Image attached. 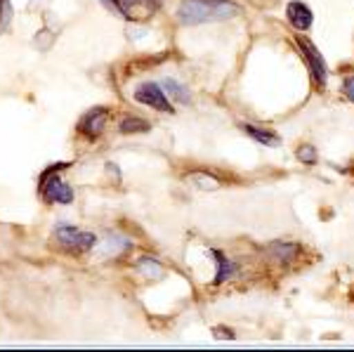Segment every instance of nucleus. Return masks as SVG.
<instances>
[{
  "instance_id": "1",
  "label": "nucleus",
  "mask_w": 354,
  "mask_h": 352,
  "mask_svg": "<svg viewBox=\"0 0 354 352\" xmlns=\"http://www.w3.org/2000/svg\"><path fill=\"white\" fill-rule=\"evenodd\" d=\"M239 12H241V8L232 0H180V5H177V19L185 26L230 19Z\"/></svg>"
},
{
  "instance_id": "2",
  "label": "nucleus",
  "mask_w": 354,
  "mask_h": 352,
  "mask_svg": "<svg viewBox=\"0 0 354 352\" xmlns=\"http://www.w3.org/2000/svg\"><path fill=\"white\" fill-rule=\"evenodd\" d=\"M64 166L66 163H55V166H50L48 170H43L41 178H38V192H41L45 203H62V206H68V203L73 201V189L57 175Z\"/></svg>"
},
{
  "instance_id": "3",
  "label": "nucleus",
  "mask_w": 354,
  "mask_h": 352,
  "mask_svg": "<svg viewBox=\"0 0 354 352\" xmlns=\"http://www.w3.org/2000/svg\"><path fill=\"white\" fill-rule=\"evenodd\" d=\"M55 237L59 241V246H64L66 251L71 253H85L90 248L97 246V237L90 234V232H81L71 225H62L55 230Z\"/></svg>"
},
{
  "instance_id": "4",
  "label": "nucleus",
  "mask_w": 354,
  "mask_h": 352,
  "mask_svg": "<svg viewBox=\"0 0 354 352\" xmlns=\"http://www.w3.org/2000/svg\"><path fill=\"white\" fill-rule=\"evenodd\" d=\"M298 45L302 48V55H305V59H307V66H310V71H312L314 83H317L319 88H326L328 69H326V62L322 59V53H319V50L302 36H298Z\"/></svg>"
},
{
  "instance_id": "5",
  "label": "nucleus",
  "mask_w": 354,
  "mask_h": 352,
  "mask_svg": "<svg viewBox=\"0 0 354 352\" xmlns=\"http://www.w3.org/2000/svg\"><path fill=\"white\" fill-rule=\"evenodd\" d=\"M106 121H109V111L104 106H97V109H90L88 113H83V118L78 121V133L88 140H97L106 128Z\"/></svg>"
},
{
  "instance_id": "6",
  "label": "nucleus",
  "mask_w": 354,
  "mask_h": 352,
  "mask_svg": "<svg viewBox=\"0 0 354 352\" xmlns=\"http://www.w3.org/2000/svg\"><path fill=\"white\" fill-rule=\"evenodd\" d=\"M135 100L145 106H151V109L158 111H173V104L165 98V90H161L158 83H145L135 90Z\"/></svg>"
},
{
  "instance_id": "7",
  "label": "nucleus",
  "mask_w": 354,
  "mask_h": 352,
  "mask_svg": "<svg viewBox=\"0 0 354 352\" xmlns=\"http://www.w3.org/2000/svg\"><path fill=\"white\" fill-rule=\"evenodd\" d=\"M286 15H288V21L295 28H298V31H307V28L312 26V19H314L312 10L307 8L305 3H300V0H295V3H288Z\"/></svg>"
},
{
  "instance_id": "8",
  "label": "nucleus",
  "mask_w": 354,
  "mask_h": 352,
  "mask_svg": "<svg viewBox=\"0 0 354 352\" xmlns=\"http://www.w3.org/2000/svg\"><path fill=\"white\" fill-rule=\"evenodd\" d=\"M130 248H133V241L130 239H125V237H118V234H109L106 237L104 241H102V255H104V258H118V255L121 253H125V251H130Z\"/></svg>"
},
{
  "instance_id": "9",
  "label": "nucleus",
  "mask_w": 354,
  "mask_h": 352,
  "mask_svg": "<svg viewBox=\"0 0 354 352\" xmlns=\"http://www.w3.org/2000/svg\"><path fill=\"white\" fill-rule=\"evenodd\" d=\"M270 253L274 260H283V263H290L300 255V246L290 241H274L270 246Z\"/></svg>"
},
{
  "instance_id": "10",
  "label": "nucleus",
  "mask_w": 354,
  "mask_h": 352,
  "mask_svg": "<svg viewBox=\"0 0 354 352\" xmlns=\"http://www.w3.org/2000/svg\"><path fill=\"white\" fill-rule=\"evenodd\" d=\"M241 130H243V133H248L250 138L258 140L260 145H265V147H279V142H281L277 133H272V130H262L258 126H250V123H243Z\"/></svg>"
},
{
  "instance_id": "11",
  "label": "nucleus",
  "mask_w": 354,
  "mask_h": 352,
  "mask_svg": "<svg viewBox=\"0 0 354 352\" xmlns=\"http://www.w3.org/2000/svg\"><path fill=\"white\" fill-rule=\"evenodd\" d=\"M121 3H123L125 12H128V19L135 17V10H145L147 15H151L161 8V0H121Z\"/></svg>"
},
{
  "instance_id": "12",
  "label": "nucleus",
  "mask_w": 354,
  "mask_h": 352,
  "mask_svg": "<svg viewBox=\"0 0 354 352\" xmlns=\"http://www.w3.org/2000/svg\"><path fill=\"white\" fill-rule=\"evenodd\" d=\"M151 126L145 121V118H140V116H128V118H123L121 123H118V133H123V135H135V133H149Z\"/></svg>"
},
{
  "instance_id": "13",
  "label": "nucleus",
  "mask_w": 354,
  "mask_h": 352,
  "mask_svg": "<svg viewBox=\"0 0 354 352\" xmlns=\"http://www.w3.org/2000/svg\"><path fill=\"white\" fill-rule=\"evenodd\" d=\"M213 255L218 258V275H215V284H225L227 279H232L236 275V265L230 258H225L220 251H213Z\"/></svg>"
},
{
  "instance_id": "14",
  "label": "nucleus",
  "mask_w": 354,
  "mask_h": 352,
  "mask_svg": "<svg viewBox=\"0 0 354 352\" xmlns=\"http://www.w3.org/2000/svg\"><path fill=\"white\" fill-rule=\"evenodd\" d=\"M137 272H140V275H145V277H149V279H158V277L163 275V268L161 265H158V260L156 258H140L137 260Z\"/></svg>"
},
{
  "instance_id": "15",
  "label": "nucleus",
  "mask_w": 354,
  "mask_h": 352,
  "mask_svg": "<svg viewBox=\"0 0 354 352\" xmlns=\"http://www.w3.org/2000/svg\"><path fill=\"white\" fill-rule=\"evenodd\" d=\"M163 88H165V93L170 95V98H175L177 102H182V104H189V90L185 88L182 83H177L175 78H165L163 81Z\"/></svg>"
},
{
  "instance_id": "16",
  "label": "nucleus",
  "mask_w": 354,
  "mask_h": 352,
  "mask_svg": "<svg viewBox=\"0 0 354 352\" xmlns=\"http://www.w3.org/2000/svg\"><path fill=\"white\" fill-rule=\"evenodd\" d=\"M189 183L194 187H198V189H218L220 187V180L215 178V175H208L203 173V170H196V173H189Z\"/></svg>"
},
{
  "instance_id": "17",
  "label": "nucleus",
  "mask_w": 354,
  "mask_h": 352,
  "mask_svg": "<svg viewBox=\"0 0 354 352\" xmlns=\"http://www.w3.org/2000/svg\"><path fill=\"white\" fill-rule=\"evenodd\" d=\"M298 158L302 163H307V166H314L317 163V149L312 145H302L298 149Z\"/></svg>"
},
{
  "instance_id": "18",
  "label": "nucleus",
  "mask_w": 354,
  "mask_h": 352,
  "mask_svg": "<svg viewBox=\"0 0 354 352\" xmlns=\"http://www.w3.org/2000/svg\"><path fill=\"white\" fill-rule=\"evenodd\" d=\"M102 5H104L109 12L113 15H118V17H123V19H128V12H125V8H123V3L121 0H100Z\"/></svg>"
},
{
  "instance_id": "19",
  "label": "nucleus",
  "mask_w": 354,
  "mask_h": 352,
  "mask_svg": "<svg viewBox=\"0 0 354 352\" xmlns=\"http://www.w3.org/2000/svg\"><path fill=\"white\" fill-rule=\"evenodd\" d=\"M342 90H345V95L354 102V76L345 78V83H342Z\"/></svg>"
}]
</instances>
